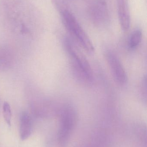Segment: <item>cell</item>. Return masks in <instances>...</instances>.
Returning a JSON list of instances; mask_svg holds the SVG:
<instances>
[{
	"label": "cell",
	"instance_id": "cell-6",
	"mask_svg": "<svg viewBox=\"0 0 147 147\" xmlns=\"http://www.w3.org/2000/svg\"><path fill=\"white\" fill-rule=\"evenodd\" d=\"M142 33L141 31L137 30L134 32L131 35L129 42V46L131 49L136 48L141 42Z\"/></svg>",
	"mask_w": 147,
	"mask_h": 147
},
{
	"label": "cell",
	"instance_id": "cell-3",
	"mask_svg": "<svg viewBox=\"0 0 147 147\" xmlns=\"http://www.w3.org/2000/svg\"><path fill=\"white\" fill-rule=\"evenodd\" d=\"M108 63L113 76L117 82L121 85H124L127 81L126 71L118 58L112 53L109 52L107 55Z\"/></svg>",
	"mask_w": 147,
	"mask_h": 147
},
{
	"label": "cell",
	"instance_id": "cell-4",
	"mask_svg": "<svg viewBox=\"0 0 147 147\" xmlns=\"http://www.w3.org/2000/svg\"><path fill=\"white\" fill-rule=\"evenodd\" d=\"M118 15L120 24L124 31L128 30L130 25V15L128 0H117Z\"/></svg>",
	"mask_w": 147,
	"mask_h": 147
},
{
	"label": "cell",
	"instance_id": "cell-1",
	"mask_svg": "<svg viewBox=\"0 0 147 147\" xmlns=\"http://www.w3.org/2000/svg\"><path fill=\"white\" fill-rule=\"evenodd\" d=\"M61 16L66 28L72 37L87 53H93L95 51L94 45L75 16L66 9L62 11Z\"/></svg>",
	"mask_w": 147,
	"mask_h": 147
},
{
	"label": "cell",
	"instance_id": "cell-7",
	"mask_svg": "<svg viewBox=\"0 0 147 147\" xmlns=\"http://www.w3.org/2000/svg\"><path fill=\"white\" fill-rule=\"evenodd\" d=\"M3 117L5 121L9 126L11 125V111L10 105L7 102H5L3 106Z\"/></svg>",
	"mask_w": 147,
	"mask_h": 147
},
{
	"label": "cell",
	"instance_id": "cell-5",
	"mask_svg": "<svg viewBox=\"0 0 147 147\" xmlns=\"http://www.w3.org/2000/svg\"><path fill=\"white\" fill-rule=\"evenodd\" d=\"M32 124L31 117L27 112H23L20 116V137L22 140H27L32 134Z\"/></svg>",
	"mask_w": 147,
	"mask_h": 147
},
{
	"label": "cell",
	"instance_id": "cell-2",
	"mask_svg": "<svg viewBox=\"0 0 147 147\" xmlns=\"http://www.w3.org/2000/svg\"><path fill=\"white\" fill-rule=\"evenodd\" d=\"M65 45L79 75L86 80H91L93 78L92 69L83 53L68 39L65 41Z\"/></svg>",
	"mask_w": 147,
	"mask_h": 147
}]
</instances>
